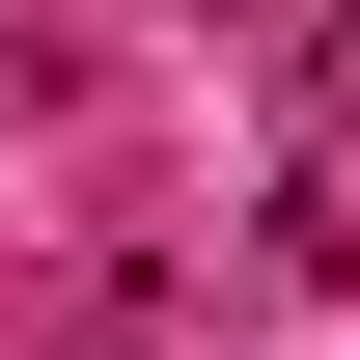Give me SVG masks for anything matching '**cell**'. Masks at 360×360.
<instances>
[{
	"label": "cell",
	"instance_id": "cell-1",
	"mask_svg": "<svg viewBox=\"0 0 360 360\" xmlns=\"http://www.w3.org/2000/svg\"><path fill=\"white\" fill-rule=\"evenodd\" d=\"M277 56H305V111H333V139H360V0H333V28H277Z\"/></svg>",
	"mask_w": 360,
	"mask_h": 360
}]
</instances>
